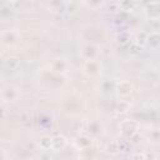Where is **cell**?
Here are the masks:
<instances>
[{"mask_svg":"<svg viewBox=\"0 0 160 160\" xmlns=\"http://www.w3.org/2000/svg\"><path fill=\"white\" fill-rule=\"evenodd\" d=\"M139 128H140L139 122L136 120H134V119H125L119 124L120 134L125 139H132L138 134Z\"/></svg>","mask_w":160,"mask_h":160,"instance_id":"obj_1","label":"cell"},{"mask_svg":"<svg viewBox=\"0 0 160 160\" xmlns=\"http://www.w3.org/2000/svg\"><path fill=\"white\" fill-rule=\"evenodd\" d=\"M115 92L116 95L120 98V99H126L129 96L132 95L134 92V85L132 82L128 81V80H121V81H118L115 84Z\"/></svg>","mask_w":160,"mask_h":160,"instance_id":"obj_2","label":"cell"},{"mask_svg":"<svg viewBox=\"0 0 160 160\" xmlns=\"http://www.w3.org/2000/svg\"><path fill=\"white\" fill-rule=\"evenodd\" d=\"M69 61L64 58H56L50 62V71L55 75H64L69 71Z\"/></svg>","mask_w":160,"mask_h":160,"instance_id":"obj_3","label":"cell"},{"mask_svg":"<svg viewBox=\"0 0 160 160\" xmlns=\"http://www.w3.org/2000/svg\"><path fill=\"white\" fill-rule=\"evenodd\" d=\"M82 71L89 78H98L101 74V64L98 61V59L85 60L84 66H82Z\"/></svg>","mask_w":160,"mask_h":160,"instance_id":"obj_4","label":"cell"},{"mask_svg":"<svg viewBox=\"0 0 160 160\" xmlns=\"http://www.w3.org/2000/svg\"><path fill=\"white\" fill-rule=\"evenodd\" d=\"M19 96H20V91L14 85H6L1 90V100L4 104L16 101L19 99Z\"/></svg>","mask_w":160,"mask_h":160,"instance_id":"obj_5","label":"cell"},{"mask_svg":"<svg viewBox=\"0 0 160 160\" xmlns=\"http://www.w3.org/2000/svg\"><path fill=\"white\" fill-rule=\"evenodd\" d=\"M80 55L85 60H95L99 56V48L92 42H88L80 49Z\"/></svg>","mask_w":160,"mask_h":160,"instance_id":"obj_6","label":"cell"},{"mask_svg":"<svg viewBox=\"0 0 160 160\" xmlns=\"http://www.w3.org/2000/svg\"><path fill=\"white\" fill-rule=\"evenodd\" d=\"M19 39V34L15 30H5L1 34V44L5 46H12L18 42Z\"/></svg>","mask_w":160,"mask_h":160,"instance_id":"obj_7","label":"cell"},{"mask_svg":"<svg viewBox=\"0 0 160 160\" xmlns=\"http://www.w3.org/2000/svg\"><path fill=\"white\" fill-rule=\"evenodd\" d=\"M145 15L150 20H158L160 19V5L155 1L150 2L145 8Z\"/></svg>","mask_w":160,"mask_h":160,"instance_id":"obj_8","label":"cell"},{"mask_svg":"<svg viewBox=\"0 0 160 160\" xmlns=\"http://www.w3.org/2000/svg\"><path fill=\"white\" fill-rule=\"evenodd\" d=\"M68 145V139L64 135H55L51 136V150L52 151H61Z\"/></svg>","mask_w":160,"mask_h":160,"instance_id":"obj_9","label":"cell"},{"mask_svg":"<svg viewBox=\"0 0 160 160\" xmlns=\"http://www.w3.org/2000/svg\"><path fill=\"white\" fill-rule=\"evenodd\" d=\"M91 144H92V140H91V138L88 136V135H80V136H78V138L75 139V145H76L78 149H80V150H86V149H89V148L91 146Z\"/></svg>","mask_w":160,"mask_h":160,"instance_id":"obj_10","label":"cell"},{"mask_svg":"<svg viewBox=\"0 0 160 160\" xmlns=\"http://www.w3.org/2000/svg\"><path fill=\"white\" fill-rule=\"evenodd\" d=\"M4 65H5V68H6L8 70L15 71V70L20 66V59H19L18 56H15V55H10V56H8V58L4 60Z\"/></svg>","mask_w":160,"mask_h":160,"instance_id":"obj_11","label":"cell"},{"mask_svg":"<svg viewBox=\"0 0 160 160\" xmlns=\"http://www.w3.org/2000/svg\"><path fill=\"white\" fill-rule=\"evenodd\" d=\"M105 151L110 155H118L120 151H121V148H120V142L119 140H114V141H110L106 146H105Z\"/></svg>","mask_w":160,"mask_h":160,"instance_id":"obj_12","label":"cell"},{"mask_svg":"<svg viewBox=\"0 0 160 160\" xmlns=\"http://www.w3.org/2000/svg\"><path fill=\"white\" fill-rule=\"evenodd\" d=\"M115 110L118 114H126L130 110V102L125 99H120L115 105Z\"/></svg>","mask_w":160,"mask_h":160,"instance_id":"obj_13","label":"cell"},{"mask_svg":"<svg viewBox=\"0 0 160 160\" xmlns=\"http://www.w3.org/2000/svg\"><path fill=\"white\" fill-rule=\"evenodd\" d=\"M148 32H145V31H139L136 35H135V38H134V41L132 42H135L136 45H139V46H141V48H144V46H146L148 45Z\"/></svg>","mask_w":160,"mask_h":160,"instance_id":"obj_14","label":"cell"},{"mask_svg":"<svg viewBox=\"0 0 160 160\" xmlns=\"http://www.w3.org/2000/svg\"><path fill=\"white\" fill-rule=\"evenodd\" d=\"M148 45L150 48H158L160 46V34L156 31H152L148 35Z\"/></svg>","mask_w":160,"mask_h":160,"instance_id":"obj_15","label":"cell"},{"mask_svg":"<svg viewBox=\"0 0 160 160\" xmlns=\"http://www.w3.org/2000/svg\"><path fill=\"white\" fill-rule=\"evenodd\" d=\"M101 130H102V125H101V122L98 121V120H92V121H90L89 125H88V131H89L91 135H98V134L101 132Z\"/></svg>","mask_w":160,"mask_h":160,"instance_id":"obj_16","label":"cell"},{"mask_svg":"<svg viewBox=\"0 0 160 160\" xmlns=\"http://www.w3.org/2000/svg\"><path fill=\"white\" fill-rule=\"evenodd\" d=\"M38 145L41 150H51V136H42L38 141Z\"/></svg>","mask_w":160,"mask_h":160,"instance_id":"obj_17","label":"cell"},{"mask_svg":"<svg viewBox=\"0 0 160 160\" xmlns=\"http://www.w3.org/2000/svg\"><path fill=\"white\" fill-rule=\"evenodd\" d=\"M119 5H120V10L131 11L135 8V0H120Z\"/></svg>","mask_w":160,"mask_h":160,"instance_id":"obj_18","label":"cell"},{"mask_svg":"<svg viewBox=\"0 0 160 160\" xmlns=\"http://www.w3.org/2000/svg\"><path fill=\"white\" fill-rule=\"evenodd\" d=\"M39 50L35 49V48H31V49H28L25 51V56L28 59V61H36L38 58H39Z\"/></svg>","mask_w":160,"mask_h":160,"instance_id":"obj_19","label":"cell"},{"mask_svg":"<svg viewBox=\"0 0 160 160\" xmlns=\"http://www.w3.org/2000/svg\"><path fill=\"white\" fill-rule=\"evenodd\" d=\"M149 140L154 144H159L160 142V129H152L149 132Z\"/></svg>","mask_w":160,"mask_h":160,"instance_id":"obj_20","label":"cell"},{"mask_svg":"<svg viewBox=\"0 0 160 160\" xmlns=\"http://www.w3.org/2000/svg\"><path fill=\"white\" fill-rule=\"evenodd\" d=\"M116 41H118L120 45H126V44L130 42V36H129L128 32H120V34H118V36H116Z\"/></svg>","mask_w":160,"mask_h":160,"instance_id":"obj_21","label":"cell"},{"mask_svg":"<svg viewBox=\"0 0 160 160\" xmlns=\"http://www.w3.org/2000/svg\"><path fill=\"white\" fill-rule=\"evenodd\" d=\"M105 0H86V5L91 9H99L100 6H102Z\"/></svg>","mask_w":160,"mask_h":160,"instance_id":"obj_22","label":"cell"},{"mask_svg":"<svg viewBox=\"0 0 160 160\" xmlns=\"http://www.w3.org/2000/svg\"><path fill=\"white\" fill-rule=\"evenodd\" d=\"M142 49H144V48H141V46L136 45L135 42H132V44L130 45V52H131V54H140Z\"/></svg>","mask_w":160,"mask_h":160,"instance_id":"obj_23","label":"cell"},{"mask_svg":"<svg viewBox=\"0 0 160 160\" xmlns=\"http://www.w3.org/2000/svg\"><path fill=\"white\" fill-rule=\"evenodd\" d=\"M131 159H148V155L145 152H134L130 155Z\"/></svg>","mask_w":160,"mask_h":160,"instance_id":"obj_24","label":"cell"},{"mask_svg":"<svg viewBox=\"0 0 160 160\" xmlns=\"http://www.w3.org/2000/svg\"><path fill=\"white\" fill-rule=\"evenodd\" d=\"M109 10L112 11V12H116L118 10H120V5H119V2H112L111 5H109Z\"/></svg>","mask_w":160,"mask_h":160,"instance_id":"obj_25","label":"cell"}]
</instances>
